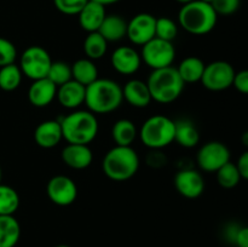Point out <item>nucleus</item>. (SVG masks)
Returning a JSON list of instances; mask_svg holds the SVG:
<instances>
[{"label": "nucleus", "mask_w": 248, "mask_h": 247, "mask_svg": "<svg viewBox=\"0 0 248 247\" xmlns=\"http://www.w3.org/2000/svg\"><path fill=\"white\" fill-rule=\"evenodd\" d=\"M123 87L114 80L98 77L86 86L84 104L94 115L113 113L123 104Z\"/></svg>", "instance_id": "obj_1"}, {"label": "nucleus", "mask_w": 248, "mask_h": 247, "mask_svg": "<svg viewBox=\"0 0 248 247\" xmlns=\"http://www.w3.org/2000/svg\"><path fill=\"white\" fill-rule=\"evenodd\" d=\"M218 15L213 6L202 0H193L182 5L178 12V23L193 35H206L215 29Z\"/></svg>", "instance_id": "obj_2"}, {"label": "nucleus", "mask_w": 248, "mask_h": 247, "mask_svg": "<svg viewBox=\"0 0 248 247\" xmlns=\"http://www.w3.org/2000/svg\"><path fill=\"white\" fill-rule=\"evenodd\" d=\"M63 139L69 144H85L96 139L99 125L96 115L90 110L75 109L60 120Z\"/></svg>", "instance_id": "obj_3"}, {"label": "nucleus", "mask_w": 248, "mask_h": 247, "mask_svg": "<svg viewBox=\"0 0 248 247\" xmlns=\"http://www.w3.org/2000/svg\"><path fill=\"white\" fill-rule=\"evenodd\" d=\"M140 169V156L132 147L115 145L106 153L102 161L103 173L114 182L132 178Z\"/></svg>", "instance_id": "obj_4"}, {"label": "nucleus", "mask_w": 248, "mask_h": 247, "mask_svg": "<svg viewBox=\"0 0 248 247\" xmlns=\"http://www.w3.org/2000/svg\"><path fill=\"white\" fill-rule=\"evenodd\" d=\"M153 101L160 104H170L177 101L184 91V81L174 67L155 69L147 80Z\"/></svg>", "instance_id": "obj_5"}, {"label": "nucleus", "mask_w": 248, "mask_h": 247, "mask_svg": "<svg viewBox=\"0 0 248 247\" xmlns=\"http://www.w3.org/2000/svg\"><path fill=\"white\" fill-rule=\"evenodd\" d=\"M140 140L150 149H164L174 142V121L165 115H153L138 131Z\"/></svg>", "instance_id": "obj_6"}, {"label": "nucleus", "mask_w": 248, "mask_h": 247, "mask_svg": "<svg viewBox=\"0 0 248 247\" xmlns=\"http://www.w3.org/2000/svg\"><path fill=\"white\" fill-rule=\"evenodd\" d=\"M53 61L44 47L33 45L27 47L19 58V68L22 74L31 80H39L47 77L48 70Z\"/></svg>", "instance_id": "obj_7"}, {"label": "nucleus", "mask_w": 248, "mask_h": 247, "mask_svg": "<svg viewBox=\"0 0 248 247\" xmlns=\"http://www.w3.org/2000/svg\"><path fill=\"white\" fill-rule=\"evenodd\" d=\"M140 58L152 70L171 67L176 58V48L171 41L162 40L155 36L142 46Z\"/></svg>", "instance_id": "obj_8"}, {"label": "nucleus", "mask_w": 248, "mask_h": 247, "mask_svg": "<svg viewBox=\"0 0 248 247\" xmlns=\"http://www.w3.org/2000/svg\"><path fill=\"white\" fill-rule=\"evenodd\" d=\"M235 69L225 61H215L205 65L201 82L203 87L210 91H224L232 86L235 77Z\"/></svg>", "instance_id": "obj_9"}, {"label": "nucleus", "mask_w": 248, "mask_h": 247, "mask_svg": "<svg viewBox=\"0 0 248 247\" xmlns=\"http://www.w3.org/2000/svg\"><path fill=\"white\" fill-rule=\"evenodd\" d=\"M230 161V150L219 140L205 143L196 154L199 169L208 173H216L222 166Z\"/></svg>", "instance_id": "obj_10"}, {"label": "nucleus", "mask_w": 248, "mask_h": 247, "mask_svg": "<svg viewBox=\"0 0 248 247\" xmlns=\"http://www.w3.org/2000/svg\"><path fill=\"white\" fill-rule=\"evenodd\" d=\"M46 194L52 203L57 206H69L78 198L77 183L64 174L53 176L46 185Z\"/></svg>", "instance_id": "obj_11"}, {"label": "nucleus", "mask_w": 248, "mask_h": 247, "mask_svg": "<svg viewBox=\"0 0 248 247\" xmlns=\"http://www.w3.org/2000/svg\"><path fill=\"white\" fill-rule=\"evenodd\" d=\"M155 26H156V17L147 12H140L127 22L126 38L133 45L143 46L155 38Z\"/></svg>", "instance_id": "obj_12"}, {"label": "nucleus", "mask_w": 248, "mask_h": 247, "mask_svg": "<svg viewBox=\"0 0 248 247\" xmlns=\"http://www.w3.org/2000/svg\"><path fill=\"white\" fill-rule=\"evenodd\" d=\"M176 190L186 199H198L205 190V181L198 170L183 169L174 177Z\"/></svg>", "instance_id": "obj_13"}, {"label": "nucleus", "mask_w": 248, "mask_h": 247, "mask_svg": "<svg viewBox=\"0 0 248 247\" xmlns=\"http://www.w3.org/2000/svg\"><path fill=\"white\" fill-rule=\"evenodd\" d=\"M111 67L121 75H133L142 64L140 53L131 46H119L110 56Z\"/></svg>", "instance_id": "obj_14"}, {"label": "nucleus", "mask_w": 248, "mask_h": 247, "mask_svg": "<svg viewBox=\"0 0 248 247\" xmlns=\"http://www.w3.org/2000/svg\"><path fill=\"white\" fill-rule=\"evenodd\" d=\"M64 165L73 170H85L93 161V153L89 145L69 144L68 143L61 153Z\"/></svg>", "instance_id": "obj_15"}, {"label": "nucleus", "mask_w": 248, "mask_h": 247, "mask_svg": "<svg viewBox=\"0 0 248 247\" xmlns=\"http://www.w3.org/2000/svg\"><path fill=\"white\" fill-rule=\"evenodd\" d=\"M57 86L47 77L34 80L28 90V99L31 106L36 108H45L50 106L56 98Z\"/></svg>", "instance_id": "obj_16"}, {"label": "nucleus", "mask_w": 248, "mask_h": 247, "mask_svg": "<svg viewBox=\"0 0 248 247\" xmlns=\"http://www.w3.org/2000/svg\"><path fill=\"white\" fill-rule=\"evenodd\" d=\"M63 139L62 127L58 120H45L36 126L34 131V140L44 149H52L57 147Z\"/></svg>", "instance_id": "obj_17"}, {"label": "nucleus", "mask_w": 248, "mask_h": 247, "mask_svg": "<svg viewBox=\"0 0 248 247\" xmlns=\"http://www.w3.org/2000/svg\"><path fill=\"white\" fill-rule=\"evenodd\" d=\"M85 92L86 87L72 79L57 87L56 98L63 108L75 110L85 103Z\"/></svg>", "instance_id": "obj_18"}, {"label": "nucleus", "mask_w": 248, "mask_h": 247, "mask_svg": "<svg viewBox=\"0 0 248 247\" xmlns=\"http://www.w3.org/2000/svg\"><path fill=\"white\" fill-rule=\"evenodd\" d=\"M124 99L135 108H147L152 103L149 87L147 81L140 79H131L123 87Z\"/></svg>", "instance_id": "obj_19"}, {"label": "nucleus", "mask_w": 248, "mask_h": 247, "mask_svg": "<svg viewBox=\"0 0 248 247\" xmlns=\"http://www.w3.org/2000/svg\"><path fill=\"white\" fill-rule=\"evenodd\" d=\"M106 16V6L89 0V2L79 12L78 18H79V24L82 31H87V33H93V31H98Z\"/></svg>", "instance_id": "obj_20"}, {"label": "nucleus", "mask_w": 248, "mask_h": 247, "mask_svg": "<svg viewBox=\"0 0 248 247\" xmlns=\"http://www.w3.org/2000/svg\"><path fill=\"white\" fill-rule=\"evenodd\" d=\"M98 33L108 43H118V41L126 38L127 21L119 15H107L103 23L99 27Z\"/></svg>", "instance_id": "obj_21"}, {"label": "nucleus", "mask_w": 248, "mask_h": 247, "mask_svg": "<svg viewBox=\"0 0 248 247\" xmlns=\"http://www.w3.org/2000/svg\"><path fill=\"white\" fill-rule=\"evenodd\" d=\"M174 142L183 148H194L200 143V132L188 119L174 121Z\"/></svg>", "instance_id": "obj_22"}, {"label": "nucleus", "mask_w": 248, "mask_h": 247, "mask_svg": "<svg viewBox=\"0 0 248 247\" xmlns=\"http://www.w3.org/2000/svg\"><path fill=\"white\" fill-rule=\"evenodd\" d=\"M72 79L79 84L89 86L98 79V68L94 61L90 58H80L72 64Z\"/></svg>", "instance_id": "obj_23"}, {"label": "nucleus", "mask_w": 248, "mask_h": 247, "mask_svg": "<svg viewBox=\"0 0 248 247\" xmlns=\"http://www.w3.org/2000/svg\"><path fill=\"white\" fill-rule=\"evenodd\" d=\"M205 65L206 64L201 58L196 57V56H189L179 63L177 70H178V74L181 75L184 84H195V82L201 81Z\"/></svg>", "instance_id": "obj_24"}, {"label": "nucleus", "mask_w": 248, "mask_h": 247, "mask_svg": "<svg viewBox=\"0 0 248 247\" xmlns=\"http://www.w3.org/2000/svg\"><path fill=\"white\" fill-rule=\"evenodd\" d=\"M21 237V225L14 216H0V247H15Z\"/></svg>", "instance_id": "obj_25"}, {"label": "nucleus", "mask_w": 248, "mask_h": 247, "mask_svg": "<svg viewBox=\"0 0 248 247\" xmlns=\"http://www.w3.org/2000/svg\"><path fill=\"white\" fill-rule=\"evenodd\" d=\"M111 137L116 145L132 147V143L138 137V130L130 119H120L111 127Z\"/></svg>", "instance_id": "obj_26"}, {"label": "nucleus", "mask_w": 248, "mask_h": 247, "mask_svg": "<svg viewBox=\"0 0 248 247\" xmlns=\"http://www.w3.org/2000/svg\"><path fill=\"white\" fill-rule=\"evenodd\" d=\"M108 41L98 31L89 33L84 40V52L86 58L92 61L103 58L108 51Z\"/></svg>", "instance_id": "obj_27"}, {"label": "nucleus", "mask_w": 248, "mask_h": 247, "mask_svg": "<svg viewBox=\"0 0 248 247\" xmlns=\"http://www.w3.org/2000/svg\"><path fill=\"white\" fill-rule=\"evenodd\" d=\"M22 77V70L16 63L4 65L0 68V89L6 92L15 91L21 85Z\"/></svg>", "instance_id": "obj_28"}, {"label": "nucleus", "mask_w": 248, "mask_h": 247, "mask_svg": "<svg viewBox=\"0 0 248 247\" xmlns=\"http://www.w3.org/2000/svg\"><path fill=\"white\" fill-rule=\"evenodd\" d=\"M19 202L16 189L0 183V216H14L18 210Z\"/></svg>", "instance_id": "obj_29"}, {"label": "nucleus", "mask_w": 248, "mask_h": 247, "mask_svg": "<svg viewBox=\"0 0 248 247\" xmlns=\"http://www.w3.org/2000/svg\"><path fill=\"white\" fill-rule=\"evenodd\" d=\"M216 177H217V182L222 188L224 189H232L240 183L241 181V176L237 170L236 164L229 161L220 167L217 172H216Z\"/></svg>", "instance_id": "obj_30"}, {"label": "nucleus", "mask_w": 248, "mask_h": 247, "mask_svg": "<svg viewBox=\"0 0 248 247\" xmlns=\"http://www.w3.org/2000/svg\"><path fill=\"white\" fill-rule=\"evenodd\" d=\"M47 79L51 80L57 87L70 81L72 80V65L62 62V61L52 62L50 70H48Z\"/></svg>", "instance_id": "obj_31"}, {"label": "nucleus", "mask_w": 248, "mask_h": 247, "mask_svg": "<svg viewBox=\"0 0 248 247\" xmlns=\"http://www.w3.org/2000/svg\"><path fill=\"white\" fill-rule=\"evenodd\" d=\"M178 35V26L173 19L169 17H160L156 18L155 26V36L166 41H173Z\"/></svg>", "instance_id": "obj_32"}, {"label": "nucleus", "mask_w": 248, "mask_h": 247, "mask_svg": "<svg viewBox=\"0 0 248 247\" xmlns=\"http://www.w3.org/2000/svg\"><path fill=\"white\" fill-rule=\"evenodd\" d=\"M87 2L89 0H53L56 9L67 16H78Z\"/></svg>", "instance_id": "obj_33"}, {"label": "nucleus", "mask_w": 248, "mask_h": 247, "mask_svg": "<svg viewBox=\"0 0 248 247\" xmlns=\"http://www.w3.org/2000/svg\"><path fill=\"white\" fill-rule=\"evenodd\" d=\"M17 58V48L12 41L0 36V68L15 63Z\"/></svg>", "instance_id": "obj_34"}, {"label": "nucleus", "mask_w": 248, "mask_h": 247, "mask_svg": "<svg viewBox=\"0 0 248 247\" xmlns=\"http://www.w3.org/2000/svg\"><path fill=\"white\" fill-rule=\"evenodd\" d=\"M241 0H215L212 2V6L217 15H222V16H230V15L235 14L239 10Z\"/></svg>", "instance_id": "obj_35"}, {"label": "nucleus", "mask_w": 248, "mask_h": 247, "mask_svg": "<svg viewBox=\"0 0 248 247\" xmlns=\"http://www.w3.org/2000/svg\"><path fill=\"white\" fill-rule=\"evenodd\" d=\"M232 86H234L240 93L248 94V69L240 70V72L235 73Z\"/></svg>", "instance_id": "obj_36"}, {"label": "nucleus", "mask_w": 248, "mask_h": 247, "mask_svg": "<svg viewBox=\"0 0 248 247\" xmlns=\"http://www.w3.org/2000/svg\"><path fill=\"white\" fill-rule=\"evenodd\" d=\"M236 167L239 170L241 178L247 179L248 181V150L240 155L236 162Z\"/></svg>", "instance_id": "obj_37"}, {"label": "nucleus", "mask_w": 248, "mask_h": 247, "mask_svg": "<svg viewBox=\"0 0 248 247\" xmlns=\"http://www.w3.org/2000/svg\"><path fill=\"white\" fill-rule=\"evenodd\" d=\"M236 247H248V227H240L235 237Z\"/></svg>", "instance_id": "obj_38"}, {"label": "nucleus", "mask_w": 248, "mask_h": 247, "mask_svg": "<svg viewBox=\"0 0 248 247\" xmlns=\"http://www.w3.org/2000/svg\"><path fill=\"white\" fill-rule=\"evenodd\" d=\"M239 229H240L239 225L232 224L227 228V230H225V236H227V239L229 240V241H232V244H235V237H236V234L237 232H239Z\"/></svg>", "instance_id": "obj_39"}, {"label": "nucleus", "mask_w": 248, "mask_h": 247, "mask_svg": "<svg viewBox=\"0 0 248 247\" xmlns=\"http://www.w3.org/2000/svg\"><path fill=\"white\" fill-rule=\"evenodd\" d=\"M92 1H96L98 2V4H102L103 6H108V5L116 4V2H119L120 0H92Z\"/></svg>", "instance_id": "obj_40"}, {"label": "nucleus", "mask_w": 248, "mask_h": 247, "mask_svg": "<svg viewBox=\"0 0 248 247\" xmlns=\"http://www.w3.org/2000/svg\"><path fill=\"white\" fill-rule=\"evenodd\" d=\"M241 140H242V143H244V145H246V147H248V131H246V132H245L244 135H242Z\"/></svg>", "instance_id": "obj_41"}, {"label": "nucleus", "mask_w": 248, "mask_h": 247, "mask_svg": "<svg viewBox=\"0 0 248 247\" xmlns=\"http://www.w3.org/2000/svg\"><path fill=\"white\" fill-rule=\"evenodd\" d=\"M176 1H177V2H179V4L184 5V4H188V2L193 1V0H176Z\"/></svg>", "instance_id": "obj_42"}, {"label": "nucleus", "mask_w": 248, "mask_h": 247, "mask_svg": "<svg viewBox=\"0 0 248 247\" xmlns=\"http://www.w3.org/2000/svg\"><path fill=\"white\" fill-rule=\"evenodd\" d=\"M202 1H205V2H208V4H212V2L215 1V0H202Z\"/></svg>", "instance_id": "obj_43"}, {"label": "nucleus", "mask_w": 248, "mask_h": 247, "mask_svg": "<svg viewBox=\"0 0 248 247\" xmlns=\"http://www.w3.org/2000/svg\"><path fill=\"white\" fill-rule=\"evenodd\" d=\"M1 178H2V172H1V167H0V183H1Z\"/></svg>", "instance_id": "obj_44"}, {"label": "nucleus", "mask_w": 248, "mask_h": 247, "mask_svg": "<svg viewBox=\"0 0 248 247\" xmlns=\"http://www.w3.org/2000/svg\"><path fill=\"white\" fill-rule=\"evenodd\" d=\"M55 247H70V246H68V245H58V246H55Z\"/></svg>", "instance_id": "obj_45"}]
</instances>
